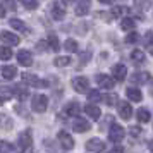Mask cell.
<instances>
[{
    "label": "cell",
    "instance_id": "cell-8",
    "mask_svg": "<svg viewBox=\"0 0 153 153\" xmlns=\"http://www.w3.org/2000/svg\"><path fill=\"white\" fill-rule=\"evenodd\" d=\"M0 42L7 43V45H19L21 43V38L14 33H10V31H2L0 33Z\"/></svg>",
    "mask_w": 153,
    "mask_h": 153
},
{
    "label": "cell",
    "instance_id": "cell-10",
    "mask_svg": "<svg viewBox=\"0 0 153 153\" xmlns=\"http://www.w3.org/2000/svg\"><path fill=\"white\" fill-rule=\"evenodd\" d=\"M17 62L21 64V65H24V67H29L31 64H33V57H31V53H29L28 50H21V52H17Z\"/></svg>",
    "mask_w": 153,
    "mask_h": 153
},
{
    "label": "cell",
    "instance_id": "cell-20",
    "mask_svg": "<svg viewBox=\"0 0 153 153\" xmlns=\"http://www.w3.org/2000/svg\"><path fill=\"white\" fill-rule=\"evenodd\" d=\"M84 112H86V115H90L91 119H100V108L98 107H95V105H86L84 107Z\"/></svg>",
    "mask_w": 153,
    "mask_h": 153
},
{
    "label": "cell",
    "instance_id": "cell-29",
    "mask_svg": "<svg viewBox=\"0 0 153 153\" xmlns=\"http://www.w3.org/2000/svg\"><path fill=\"white\" fill-rule=\"evenodd\" d=\"M22 4V7H26V9H29V10H35L36 7H38V2L36 0H19Z\"/></svg>",
    "mask_w": 153,
    "mask_h": 153
},
{
    "label": "cell",
    "instance_id": "cell-19",
    "mask_svg": "<svg viewBox=\"0 0 153 153\" xmlns=\"http://www.w3.org/2000/svg\"><path fill=\"white\" fill-rule=\"evenodd\" d=\"M16 74H17V71H16V67H12V65L2 67V77H4V79H14Z\"/></svg>",
    "mask_w": 153,
    "mask_h": 153
},
{
    "label": "cell",
    "instance_id": "cell-16",
    "mask_svg": "<svg viewBox=\"0 0 153 153\" xmlns=\"http://www.w3.org/2000/svg\"><path fill=\"white\" fill-rule=\"evenodd\" d=\"M114 79H117V81H122L126 77V74H127V69H126V65L124 64H117V65H114Z\"/></svg>",
    "mask_w": 153,
    "mask_h": 153
},
{
    "label": "cell",
    "instance_id": "cell-1",
    "mask_svg": "<svg viewBox=\"0 0 153 153\" xmlns=\"http://www.w3.org/2000/svg\"><path fill=\"white\" fill-rule=\"evenodd\" d=\"M31 107H33V110L35 112L42 114V112H45L47 110V107H48V98L45 97V95H36V97H33Z\"/></svg>",
    "mask_w": 153,
    "mask_h": 153
},
{
    "label": "cell",
    "instance_id": "cell-37",
    "mask_svg": "<svg viewBox=\"0 0 153 153\" xmlns=\"http://www.w3.org/2000/svg\"><path fill=\"white\" fill-rule=\"evenodd\" d=\"M90 52H84L83 55H81V64H84V62H88V60H90Z\"/></svg>",
    "mask_w": 153,
    "mask_h": 153
},
{
    "label": "cell",
    "instance_id": "cell-34",
    "mask_svg": "<svg viewBox=\"0 0 153 153\" xmlns=\"http://www.w3.org/2000/svg\"><path fill=\"white\" fill-rule=\"evenodd\" d=\"M145 47L148 50H152V31H148L145 36Z\"/></svg>",
    "mask_w": 153,
    "mask_h": 153
},
{
    "label": "cell",
    "instance_id": "cell-6",
    "mask_svg": "<svg viewBox=\"0 0 153 153\" xmlns=\"http://www.w3.org/2000/svg\"><path fill=\"white\" fill-rule=\"evenodd\" d=\"M59 143L62 145L64 150H72L74 148V139H72V136L69 132H65V131L59 132Z\"/></svg>",
    "mask_w": 153,
    "mask_h": 153
},
{
    "label": "cell",
    "instance_id": "cell-39",
    "mask_svg": "<svg viewBox=\"0 0 153 153\" xmlns=\"http://www.w3.org/2000/svg\"><path fill=\"white\" fill-rule=\"evenodd\" d=\"M5 4H7V7H9V9H16L14 0H5Z\"/></svg>",
    "mask_w": 153,
    "mask_h": 153
},
{
    "label": "cell",
    "instance_id": "cell-27",
    "mask_svg": "<svg viewBox=\"0 0 153 153\" xmlns=\"http://www.w3.org/2000/svg\"><path fill=\"white\" fill-rule=\"evenodd\" d=\"M12 57V50L9 47H0V60H9Z\"/></svg>",
    "mask_w": 153,
    "mask_h": 153
},
{
    "label": "cell",
    "instance_id": "cell-42",
    "mask_svg": "<svg viewBox=\"0 0 153 153\" xmlns=\"http://www.w3.org/2000/svg\"><path fill=\"white\" fill-rule=\"evenodd\" d=\"M98 2H102V4H114V0H98Z\"/></svg>",
    "mask_w": 153,
    "mask_h": 153
},
{
    "label": "cell",
    "instance_id": "cell-32",
    "mask_svg": "<svg viewBox=\"0 0 153 153\" xmlns=\"http://www.w3.org/2000/svg\"><path fill=\"white\" fill-rule=\"evenodd\" d=\"M138 33H134V31H131V33H129V35L126 36V43H127V45H131V43H136L138 42Z\"/></svg>",
    "mask_w": 153,
    "mask_h": 153
},
{
    "label": "cell",
    "instance_id": "cell-2",
    "mask_svg": "<svg viewBox=\"0 0 153 153\" xmlns=\"http://www.w3.org/2000/svg\"><path fill=\"white\" fill-rule=\"evenodd\" d=\"M124 134H126V131L119 124H112L110 131H108V138H110L112 143H119V141L124 139Z\"/></svg>",
    "mask_w": 153,
    "mask_h": 153
},
{
    "label": "cell",
    "instance_id": "cell-25",
    "mask_svg": "<svg viewBox=\"0 0 153 153\" xmlns=\"http://www.w3.org/2000/svg\"><path fill=\"white\" fill-rule=\"evenodd\" d=\"M64 48L67 50V52H77V42L76 40H72V38H69V40H65V43H64Z\"/></svg>",
    "mask_w": 153,
    "mask_h": 153
},
{
    "label": "cell",
    "instance_id": "cell-28",
    "mask_svg": "<svg viewBox=\"0 0 153 153\" xmlns=\"http://www.w3.org/2000/svg\"><path fill=\"white\" fill-rule=\"evenodd\" d=\"M47 43L50 45V48L52 50H59V47H60V43H59V38H57L55 35H50L48 40H47Z\"/></svg>",
    "mask_w": 153,
    "mask_h": 153
},
{
    "label": "cell",
    "instance_id": "cell-9",
    "mask_svg": "<svg viewBox=\"0 0 153 153\" xmlns=\"http://www.w3.org/2000/svg\"><path fill=\"white\" fill-rule=\"evenodd\" d=\"M86 150L88 152H95V153H100L105 150V143L100 141L98 138H91L88 143H86Z\"/></svg>",
    "mask_w": 153,
    "mask_h": 153
},
{
    "label": "cell",
    "instance_id": "cell-11",
    "mask_svg": "<svg viewBox=\"0 0 153 153\" xmlns=\"http://www.w3.org/2000/svg\"><path fill=\"white\" fill-rule=\"evenodd\" d=\"M97 83L100 88H105V90H110L114 88V79L110 76H105V74H98L97 76Z\"/></svg>",
    "mask_w": 153,
    "mask_h": 153
},
{
    "label": "cell",
    "instance_id": "cell-3",
    "mask_svg": "<svg viewBox=\"0 0 153 153\" xmlns=\"http://www.w3.org/2000/svg\"><path fill=\"white\" fill-rule=\"evenodd\" d=\"M72 88L77 91V93H86V91L90 90V83H88V79L83 76H77L72 79Z\"/></svg>",
    "mask_w": 153,
    "mask_h": 153
},
{
    "label": "cell",
    "instance_id": "cell-15",
    "mask_svg": "<svg viewBox=\"0 0 153 153\" xmlns=\"http://www.w3.org/2000/svg\"><path fill=\"white\" fill-rule=\"evenodd\" d=\"M91 7V0H79L76 5V16H86Z\"/></svg>",
    "mask_w": 153,
    "mask_h": 153
},
{
    "label": "cell",
    "instance_id": "cell-44",
    "mask_svg": "<svg viewBox=\"0 0 153 153\" xmlns=\"http://www.w3.org/2000/svg\"><path fill=\"white\" fill-rule=\"evenodd\" d=\"M64 2H67V4H71V2H74V0H64Z\"/></svg>",
    "mask_w": 153,
    "mask_h": 153
},
{
    "label": "cell",
    "instance_id": "cell-26",
    "mask_svg": "<svg viewBox=\"0 0 153 153\" xmlns=\"http://www.w3.org/2000/svg\"><path fill=\"white\" fill-rule=\"evenodd\" d=\"M71 64V57H55L53 59V65L57 67H64V65H69Z\"/></svg>",
    "mask_w": 153,
    "mask_h": 153
},
{
    "label": "cell",
    "instance_id": "cell-21",
    "mask_svg": "<svg viewBox=\"0 0 153 153\" xmlns=\"http://www.w3.org/2000/svg\"><path fill=\"white\" fill-rule=\"evenodd\" d=\"M136 115H138V120L143 122V124H145V122H150V119H152V114H150L148 108H139Z\"/></svg>",
    "mask_w": 153,
    "mask_h": 153
},
{
    "label": "cell",
    "instance_id": "cell-22",
    "mask_svg": "<svg viewBox=\"0 0 153 153\" xmlns=\"http://www.w3.org/2000/svg\"><path fill=\"white\" fill-rule=\"evenodd\" d=\"M131 59H132L134 64H143L145 62V53H143L141 50H134V52L131 53Z\"/></svg>",
    "mask_w": 153,
    "mask_h": 153
},
{
    "label": "cell",
    "instance_id": "cell-38",
    "mask_svg": "<svg viewBox=\"0 0 153 153\" xmlns=\"http://www.w3.org/2000/svg\"><path fill=\"white\" fill-rule=\"evenodd\" d=\"M0 91H2V93H5L7 97H10V95H12V90H10V88H0Z\"/></svg>",
    "mask_w": 153,
    "mask_h": 153
},
{
    "label": "cell",
    "instance_id": "cell-12",
    "mask_svg": "<svg viewBox=\"0 0 153 153\" xmlns=\"http://www.w3.org/2000/svg\"><path fill=\"white\" fill-rule=\"evenodd\" d=\"M90 122L84 120V119H74L72 120V129L77 132H84V131H90Z\"/></svg>",
    "mask_w": 153,
    "mask_h": 153
},
{
    "label": "cell",
    "instance_id": "cell-17",
    "mask_svg": "<svg viewBox=\"0 0 153 153\" xmlns=\"http://www.w3.org/2000/svg\"><path fill=\"white\" fill-rule=\"evenodd\" d=\"M126 97L129 98L131 102H141L143 100V95H141V91L138 88H127L126 90Z\"/></svg>",
    "mask_w": 153,
    "mask_h": 153
},
{
    "label": "cell",
    "instance_id": "cell-43",
    "mask_svg": "<svg viewBox=\"0 0 153 153\" xmlns=\"http://www.w3.org/2000/svg\"><path fill=\"white\" fill-rule=\"evenodd\" d=\"M4 102H5V98H4V97H0V105H4Z\"/></svg>",
    "mask_w": 153,
    "mask_h": 153
},
{
    "label": "cell",
    "instance_id": "cell-24",
    "mask_svg": "<svg viewBox=\"0 0 153 153\" xmlns=\"http://www.w3.org/2000/svg\"><path fill=\"white\" fill-rule=\"evenodd\" d=\"M120 29H124V31H131V29H134V19H131V17L122 19V22H120Z\"/></svg>",
    "mask_w": 153,
    "mask_h": 153
},
{
    "label": "cell",
    "instance_id": "cell-41",
    "mask_svg": "<svg viewBox=\"0 0 153 153\" xmlns=\"http://www.w3.org/2000/svg\"><path fill=\"white\" fill-rule=\"evenodd\" d=\"M4 16H5V7L0 4V17H4Z\"/></svg>",
    "mask_w": 153,
    "mask_h": 153
},
{
    "label": "cell",
    "instance_id": "cell-14",
    "mask_svg": "<svg viewBox=\"0 0 153 153\" xmlns=\"http://www.w3.org/2000/svg\"><path fill=\"white\" fill-rule=\"evenodd\" d=\"M119 115L122 119H131V115H132V108H131V105L127 103V102H120L119 103Z\"/></svg>",
    "mask_w": 153,
    "mask_h": 153
},
{
    "label": "cell",
    "instance_id": "cell-23",
    "mask_svg": "<svg viewBox=\"0 0 153 153\" xmlns=\"http://www.w3.org/2000/svg\"><path fill=\"white\" fill-rule=\"evenodd\" d=\"M10 26L17 31H22V33H26L28 29H26V24L21 21V19H10Z\"/></svg>",
    "mask_w": 153,
    "mask_h": 153
},
{
    "label": "cell",
    "instance_id": "cell-5",
    "mask_svg": "<svg viewBox=\"0 0 153 153\" xmlns=\"http://www.w3.org/2000/svg\"><path fill=\"white\" fill-rule=\"evenodd\" d=\"M22 79H24V83L31 84V86H35V88H47L48 84L47 81H43L40 77H36L35 74H22Z\"/></svg>",
    "mask_w": 153,
    "mask_h": 153
},
{
    "label": "cell",
    "instance_id": "cell-30",
    "mask_svg": "<svg viewBox=\"0 0 153 153\" xmlns=\"http://www.w3.org/2000/svg\"><path fill=\"white\" fill-rule=\"evenodd\" d=\"M5 124V129H10L12 127V119L7 117V115H0V127H4Z\"/></svg>",
    "mask_w": 153,
    "mask_h": 153
},
{
    "label": "cell",
    "instance_id": "cell-7",
    "mask_svg": "<svg viewBox=\"0 0 153 153\" xmlns=\"http://www.w3.org/2000/svg\"><path fill=\"white\" fill-rule=\"evenodd\" d=\"M50 14H52V17H53L55 21H62L64 17H65V9H64L62 4L53 2V4H52V9H50Z\"/></svg>",
    "mask_w": 153,
    "mask_h": 153
},
{
    "label": "cell",
    "instance_id": "cell-33",
    "mask_svg": "<svg viewBox=\"0 0 153 153\" xmlns=\"http://www.w3.org/2000/svg\"><path fill=\"white\" fill-rule=\"evenodd\" d=\"M0 152H5V153H12V146L5 143V141H0Z\"/></svg>",
    "mask_w": 153,
    "mask_h": 153
},
{
    "label": "cell",
    "instance_id": "cell-4",
    "mask_svg": "<svg viewBox=\"0 0 153 153\" xmlns=\"http://www.w3.org/2000/svg\"><path fill=\"white\" fill-rule=\"evenodd\" d=\"M17 146H19L21 152H26L29 146H31V131H29V129L21 132V136L17 139Z\"/></svg>",
    "mask_w": 153,
    "mask_h": 153
},
{
    "label": "cell",
    "instance_id": "cell-36",
    "mask_svg": "<svg viewBox=\"0 0 153 153\" xmlns=\"http://www.w3.org/2000/svg\"><path fill=\"white\" fill-rule=\"evenodd\" d=\"M100 93H98V91H91L90 93V100H93V102H98V100H100Z\"/></svg>",
    "mask_w": 153,
    "mask_h": 153
},
{
    "label": "cell",
    "instance_id": "cell-40",
    "mask_svg": "<svg viewBox=\"0 0 153 153\" xmlns=\"http://www.w3.org/2000/svg\"><path fill=\"white\" fill-rule=\"evenodd\" d=\"M108 153H124V150L120 148V146H117V148H114L112 152H108Z\"/></svg>",
    "mask_w": 153,
    "mask_h": 153
},
{
    "label": "cell",
    "instance_id": "cell-31",
    "mask_svg": "<svg viewBox=\"0 0 153 153\" xmlns=\"http://www.w3.org/2000/svg\"><path fill=\"white\" fill-rule=\"evenodd\" d=\"M127 12H129V10H127V9L126 7H114L112 9V16H114V17H119V16H127Z\"/></svg>",
    "mask_w": 153,
    "mask_h": 153
},
{
    "label": "cell",
    "instance_id": "cell-18",
    "mask_svg": "<svg viewBox=\"0 0 153 153\" xmlns=\"http://www.w3.org/2000/svg\"><path fill=\"white\" fill-rule=\"evenodd\" d=\"M131 81H132V83L145 84V83H148V81H150V74H148V72H136V74H132Z\"/></svg>",
    "mask_w": 153,
    "mask_h": 153
},
{
    "label": "cell",
    "instance_id": "cell-35",
    "mask_svg": "<svg viewBox=\"0 0 153 153\" xmlns=\"http://www.w3.org/2000/svg\"><path fill=\"white\" fill-rule=\"evenodd\" d=\"M115 98H117L115 95H107V97H105V103L107 105H114L115 103Z\"/></svg>",
    "mask_w": 153,
    "mask_h": 153
},
{
    "label": "cell",
    "instance_id": "cell-13",
    "mask_svg": "<svg viewBox=\"0 0 153 153\" xmlns=\"http://www.w3.org/2000/svg\"><path fill=\"white\" fill-rule=\"evenodd\" d=\"M64 114L67 117H76L77 114H79V103L77 102H69V103L64 107Z\"/></svg>",
    "mask_w": 153,
    "mask_h": 153
}]
</instances>
